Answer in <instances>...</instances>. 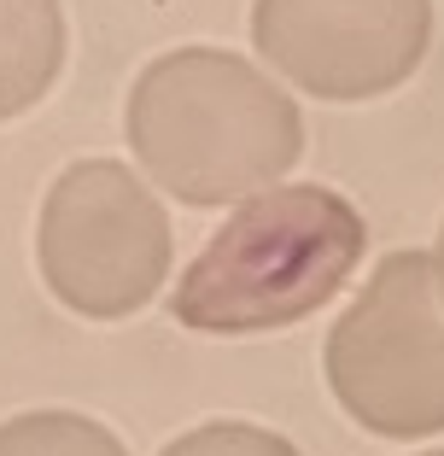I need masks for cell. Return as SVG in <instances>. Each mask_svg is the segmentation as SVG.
<instances>
[{"instance_id": "obj_1", "label": "cell", "mask_w": 444, "mask_h": 456, "mask_svg": "<svg viewBox=\"0 0 444 456\" xmlns=\"http://www.w3.org/2000/svg\"><path fill=\"white\" fill-rule=\"evenodd\" d=\"M123 129L147 182L211 211L275 188L304 152V118L252 59L229 47H175L129 88Z\"/></svg>"}, {"instance_id": "obj_2", "label": "cell", "mask_w": 444, "mask_h": 456, "mask_svg": "<svg viewBox=\"0 0 444 456\" xmlns=\"http://www.w3.org/2000/svg\"><path fill=\"white\" fill-rule=\"evenodd\" d=\"M368 252L363 211L334 188H263L175 275L170 316L193 334H270L334 305Z\"/></svg>"}, {"instance_id": "obj_3", "label": "cell", "mask_w": 444, "mask_h": 456, "mask_svg": "<svg viewBox=\"0 0 444 456\" xmlns=\"http://www.w3.org/2000/svg\"><path fill=\"white\" fill-rule=\"evenodd\" d=\"M327 387L357 428L380 439L444 433V293L432 252H392L334 322Z\"/></svg>"}, {"instance_id": "obj_4", "label": "cell", "mask_w": 444, "mask_h": 456, "mask_svg": "<svg viewBox=\"0 0 444 456\" xmlns=\"http://www.w3.org/2000/svg\"><path fill=\"white\" fill-rule=\"evenodd\" d=\"M41 281L88 322H123L158 298L175 234L158 193L117 159H77L41 200Z\"/></svg>"}, {"instance_id": "obj_5", "label": "cell", "mask_w": 444, "mask_h": 456, "mask_svg": "<svg viewBox=\"0 0 444 456\" xmlns=\"http://www.w3.org/2000/svg\"><path fill=\"white\" fill-rule=\"evenodd\" d=\"M252 41L316 100L404 88L432 47V0H252Z\"/></svg>"}, {"instance_id": "obj_6", "label": "cell", "mask_w": 444, "mask_h": 456, "mask_svg": "<svg viewBox=\"0 0 444 456\" xmlns=\"http://www.w3.org/2000/svg\"><path fill=\"white\" fill-rule=\"evenodd\" d=\"M65 70L59 0H0V123L24 118Z\"/></svg>"}, {"instance_id": "obj_7", "label": "cell", "mask_w": 444, "mask_h": 456, "mask_svg": "<svg viewBox=\"0 0 444 456\" xmlns=\"http://www.w3.org/2000/svg\"><path fill=\"white\" fill-rule=\"evenodd\" d=\"M0 456H129L117 433L77 410H29L0 421Z\"/></svg>"}, {"instance_id": "obj_8", "label": "cell", "mask_w": 444, "mask_h": 456, "mask_svg": "<svg viewBox=\"0 0 444 456\" xmlns=\"http://www.w3.org/2000/svg\"><path fill=\"white\" fill-rule=\"evenodd\" d=\"M164 456H298V444L270 428H252V421H205V428L170 439Z\"/></svg>"}, {"instance_id": "obj_9", "label": "cell", "mask_w": 444, "mask_h": 456, "mask_svg": "<svg viewBox=\"0 0 444 456\" xmlns=\"http://www.w3.org/2000/svg\"><path fill=\"white\" fill-rule=\"evenodd\" d=\"M432 269H439V293H444V228H439V252H432Z\"/></svg>"}, {"instance_id": "obj_10", "label": "cell", "mask_w": 444, "mask_h": 456, "mask_svg": "<svg viewBox=\"0 0 444 456\" xmlns=\"http://www.w3.org/2000/svg\"><path fill=\"white\" fill-rule=\"evenodd\" d=\"M427 456H444V451H427Z\"/></svg>"}]
</instances>
